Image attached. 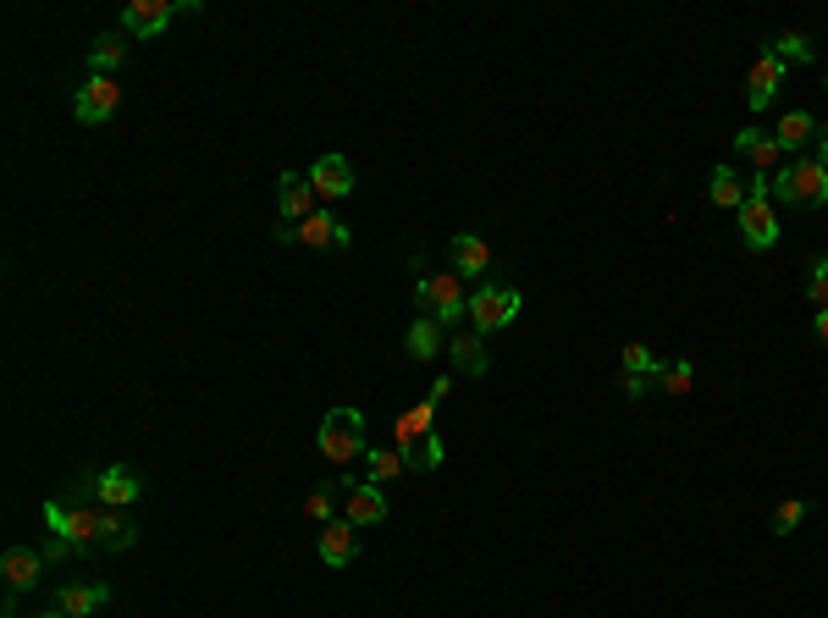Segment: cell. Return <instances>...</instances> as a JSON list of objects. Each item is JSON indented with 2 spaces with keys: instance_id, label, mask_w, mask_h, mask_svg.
Returning <instances> with one entry per match:
<instances>
[{
  "instance_id": "cell-39",
  "label": "cell",
  "mask_w": 828,
  "mask_h": 618,
  "mask_svg": "<svg viewBox=\"0 0 828 618\" xmlns=\"http://www.w3.org/2000/svg\"><path fill=\"white\" fill-rule=\"evenodd\" d=\"M0 618H17V608H11V597H6V614H0Z\"/></svg>"
},
{
  "instance_id": "cell-37",
  "label": "cell",
  "mask_w": 828,
  "mask_h": 618,
  "mask_svg": "<svg viewBox=\"0 0 828 618\" xmlns=\"http://www.w3.org/2000/svg\"><path fill=\"white\" fill-rule=\"evenodd\" d=\"M812 331H818V342H828V309H818V315H812Z\"/></svg>"
},
{
  "instance_id": "cell-27",
  "label": "cell",
  "mask_w": 828,
  "mask_h": 618,
  "mask_svg": "<svg viewBox=\"0 0 828 618\" xmlns=\"http://www.w3.org/2000/svg\"><path fill=\"white\" fill-rule=\"evenodd\" d=\"M403 453V469H415V475H431V469H442V437L431 431V437H420V442H409V448H398Z\"/></svg>"
},
{
  "instance_id": "cell-38",
  "label": "cell",
  "mask_w": 828,
  "mask_h": 618,
  "mask_svg": "<svg viewBox=\"0 0 828 618\" xmlns=\"http://www.w3.org/2000/svg\"><path fill=\"white\" fill-rule=\"evenodd\" d=\"M818 160L828 166V122H818Z\"/></svg>"
},
{
  "instance_id": "cell-11",
  "label": "cell",
  "mask_w": 828,
  "mask_h": 618,
  "mask_svg": "<svg viewBox=\"0 0 828 618\" xmlns=\"http://www.w3.org/2000/svg\"><path fill=\"white\" fill-rule=\"evenodd\" d=\"M448 260H453V277L481 282V277L492 271V243H487V238H476V232H459V238L448 243Z\"/></svg>"
},
{
  "instance_id": "cell-1",
  "label": "cell",
  "mask_w": 828,
  "mask_h": 618,
  "mask_svg": "<svg viewBox=\"0 0 828 618\" xmlns=\"http://www.w3.org/2000/svg\"><path fill=\"white\" fill-rule=\"evenodd\" d=\"M768 199L785 205V210H818L828 205V166L812 154V160H790L768 177Z\"/></svg>"
},
{
  "instance_id": "cell-16",
  "label": "cell",
  "mask_w": 828,
  "mask_h": 618,
  "mask_svg": "<svg viewBox=\"0 0 828 618\" xmlns=\"http://www.w3.org/2000/svg\"><path fill=\"white\" fill-rule=\"evenodd\" d=\"M277 210H282L288 221H310V216L321 210V199H316L310 177H299V171H282V182H277Z\"/></svg>"
},
{
  "instance_id": "cell-40",
  "label": "cell",
  "mask_w": 828,
  "mask_h": 618,
  "mask_svg": "<svg viewBox=\"0 0 828 618\" xmlns=\"http://www.w3.org/2000/svg\"><path fill=\"white\" fill-rule=\"evenodd\" d=\"M39 618H67V614H61V608H50V614H39Z\"/></svg>"
},
{
  "instance_id": "cell-2",
  "label": "cell",
  "mask_w": 828,
  "mask_h": 618,
  "mask_svg": "<svg viewBox=\"0 0 828 618\" xmlns=\"http://www.w3.org/2000/svg\"><path fill=\"white\" fill-rule=\"evenodd\" d=\"M415 305H420L426 320L459 331V320H470V288H465V277H453V271H431V277H420Z\"/></svg>"
},
{
  "instance_id": "cell-35",
  "label": "cell",
  "mask_w": 828,
  "mask_h": 618,
  "mask_svg": "<svg viewBox=\"0 0 828 618\" xmlns=\"http://www.w3.org/2000/svg\"><path fill=\"white\" fill-rule=\"evenodd\" d=\"M619 392H625L630 403H641V398L652 392V376H630V370H619Z\"/></svg>"
},
{
  "instance_id": "cell-10",
  "label": "cell",
  "mask_w": 828,
  "mask_h": 618,
  "mask_svg": "<svg viewBox=\"0 0 828 618\" xmlns=\"http://www.w3.org/2000/svg\"><path fill=\"white\" fill-rule=\"evenodd\" d=\"M342 519L348 525H381L387 519V491L381 486H370V480H348V491H342Z\"/></svg>"
},
{
  "instance_id": "cell-25",
  "label": "cell",
  "mask_w": 828,
  "mask_h": 618,
  "mask_svg": "<svg viewBox=\"0 0 828 618\" xmlns=\"http://www.w3.org/2000/svg\"><path fill=\"white\" fill-rule=\"evenodd\" d=\"M774 139H779V150H801V144H812L818 139V117L812 111H785L779 117V128H774Z\"/></svg>"
},
{
  "instance_id": "cell-32",
  "label": "cell",
  "mask_w": 828,
  "mask_h": 618,
  "mask_svg": "<svg viewBox=\"0 0 828 618\" xmlns=\"http://www.w3.org/2000/svg\"><path fill=\"white\" fill-rule=\"evenodd\" d=\"M807 514H812V508H807V497H785V502L774 508V519H768V530H774V536H796Z\"/></svg>"
},
{
  "instance_id": "cell-4",
  "label": "cell",
  "mask_w": 828,
  "mask_h": 618,
  "mask_svg": "<svg viewBox=\"0 0 828 618\" xmlns=\"http://www.w3.org/2000/svg\"><path fill=\"white\" fill-rule=\"evenodd\" d=\"M44 525L56 530V541H67V547H78V552H100V508L44 502Z\"/></svg>"
},
{
  "instance_id": "cell-21",
  "label": "cell",
  "mask_w": 828,
  "mask_h": 618,
  "mask_svg": "<svg viewBox=\"0 0 828 618\" xmlns=\"http://www.w3.org/2000/svg\"><path fill=\"white\" fill-rule=\"evenodd\" d=\"M403 348H409V359H420V365H431V359H442L448 353V326H437V320H415L409 331H403Z\"/></svg>"
},
{
  "instance_id": "cell-29",
  "label": "cell",
  "mask_w": 828,
  "mask_h": 618,
  "mask_svg": "<svg viewBox=\"0 0 828 618\" xmlns=\"http://www.w3.org/2000/svg\"><path fill=\"white\" fill-rule=\"evenodd\" d=\"M365 475H370V486L398 480V475H403V453H398V448H370V453H365Z\"/></svg>"
},
{
  "instance_id": "cell-26",
  "label": "cell",
  "mask_w": 828,
  "mask_h": 618,
  "mask_svg": "<svg viewBox=\"0 0 828 618\" xmlns=\"http://www.w3.org/2000/svg\"><path fill=\"white\" fill-rule=\"evenodd\" d=\"M122 56H128V33H122V28L100 33V39H94V50H89V61H94V78H111V72L122 67Z\"/></svg>"
},
{
  "instance_id": "cell-8",
  "label": "cell",
  "mask_w": 828,
  "mask_h": 618,
  "mask_svg": "<svg viewBox=\"0 0 828 618\" xmlns=\"http://www.w3.org/2000/svg\"><path fill=\"white\" fill-rule=\"evenodd\" d=\"M177 11H193V0H128L122 6V33L128 39H156Z\"/></svg>"
},
{
  "instance_id": "cell-31",
  "label": "cell",
  "mask_w": 828,
  "mask_h": 618,
  "mask_svg": "<svg viewBox=\"0 0 828 618\" xmlns=\"http://www.w3.org/2000/svg\"><path fill=\"white\" fill-rule=\"evenodd\" d=\"M652 381H658L668 398H685V392L696 387V365H685V359H674V365H658V376H652Z\"/></svg>"
},
{
  "instance_id": "cell-12",
  "label": "cell",
  "mask_w": 828,
  "mask_h": 618,
  "mask_svg": "<svg viewBox=\"0 0 828 618\" xmlns=\"http://www.w3.org/2000/svg\"><path fill=\"white\" fill-rule=\"evenodd\" d=\"M316 552H321V564H327V569H348V564L359 558V525H348V519H331V525H321V541H316Z\"/></svg>"
},
{
  "instance_id": "cell-30",
  "label": "cell",
  "mask_w": 828,
  "mask_h": 618,
  "mask_svg": "<svg viewBox=\"0 0 828 618\" xmlns=\"http://www.w3.org/2000/svg\"><path fill=\"white\" fill-rule=\"evenodd\" d=\"M348 491V480H331V486H316L310 497H305V514L316 519V525H331L337 519V497Z\"/></svg>"
},
{
  "instance_id": "cell-33",
  "label": "cell",
  "mask_w": 828,
  "mask_h": 618,
  "mask_svg": "<svg viewBox=\"0 0 828 618\" xmlns=\"http://www.w3.org/2000/svg\"><path fill=\"white\" fill-rule=\"evenodd\" d=\"M619 370H630V376H658V359H652V348H647V342H625Z\"/></svg>"
},
{
  "instance_id": "cell-19",
  "label": "cell",
  "mask_w": 828,
  "mask_h": 618,
  "mask_svg": "<svg viewBox=\"0 0 828 618\" xmlns=\"http://www.w3.org/2000/svg\"><path fill=\"white\" fill-rule=\"evenodd\" d=\"M735 150L751 160V171H757V177H774V171H779V160H785L779 139H774V133H762V128H740V133H735Z\"/></svg>"
},
{
  "instance_id": "cell-18",
  "label": "cell",
  "mask_w": 828,
  "mask_h": 618,
  "mask_svg": "<svg viewBox=\"0 0 828 618\" xmlns=\"http://www.w3.org/2000/svg\"><path fill=\"white\" fill-rule=\"evenodd\" d=\"M144 497V480H139V469H128V464H111V469H100V508H133Z\"/></svg>"
},
{
  "instance_id": "cell-6",
  "label": "cell",
  "mask_w": 828,
  "mask_h": 618,
  "mask_svg": "<svg viewBox=\"0 0 828 618\" xmlns=\"http://www.w3.org/2000/svg\"><path fill=\"white\" fill-rule=\"evenodd\" d=\"M282 243H299V249H316V255H321V249L348 255V249H353V232H348V227L331 216L327 205H321L310 221H299V227H282Z\"/></svg>"
},
{
  "instance_id": "cell-23",
  "label": "cell",
  "mask_w": 828,
  "mask_h": 618,
  "mask_svg": "<svg viewBox=\"0 0 828 618\" xmlns=\"http://www.w3.org/2000/svg\"><path fill=\"white\" fill-rule=\"evenodd\" d=\"M106 602H111V586H78V580L61 586V597H56V608L67 618H89V614H100Z\"/></svg>"
},
{
  "instance_id": "cell-13",
  "label": "cell",
  "mask_w": 828,
  "mask_h": 618,
  "mask_svg": "<svg viewBox=\"0 0 828 618\" xmlns=\"http://www.w3.org/2000/svg\"><path fill=\"white\" fill-rule=\"evenodd\" d=\"M305 177H310V188H316V199H321V205L342 199V193H353V166H348L342 154H321Z\"/></svg>"
},
{
  "instance_id": "cell-17",
  "label": "cell",
  "mask_w": 828,
  "mask_h": 618,
  "mask_svg": "<svg viewBox=\"0 0 828 618\" xmlns=\"http://www.w3.org/2000/svg\"><path fill=\"white\" fill-rule=\"evenodd\" d=\"M448 359H453V370L459 376H487V342H481V331L476 326H459V331H448Z\"/></svg>"
},
{
  "instance_id": "cell-34",
  "label": "cell",
  "mask_w": 828,
  "mask_h": 618,
  "mask_svg": "<svg viewBox=\"0 0 828 618\" xmlns=\"http://www.w3.org/2000/svg\"><path fill=\"white\" fill-rule=\"evenodd\" d=\"M807 299H812V309H828V255H818V260H812V277H807Z\"/></svg>"
},
{
  "instance_id": "cell-14",
  "label": "cell",
  "mask_w": 828,
  "mask_h": 618,
  "mask_svg": "<svg viewBox=\"0 0 828 618\" xmlns=\"http://www.w3.org/2000/svg\"><path fill=\"white\" fill-rule=\"evenodd\" d=\"M0 575H6V591H11V597H22V591H33V586H39V575H44V552H33V547H6Z\"/></svg>"
},
{
  "instance_id": "cell-7",
  "label": "cell",
  "mask_w": 828,
  "mask_h": 618,
  "mask_svg": "<svg viewBox=\"0 0 828 618\" xmlns=\"http://www.w3.org/2000/svg\"><path fill=\"white\" fill-rule=\"evenodd\" d=\"M735 227H740V243L762 255V249L779 243V205H774L768 193H751V199L740 205V221H735Z\"/></svg>"
},
{
  "instance_id": "cell-3",
  "label": "cell",
  "mask_w": 828,
  "mask_h": 618,
  "mask_svg": "<svg viewBox=\"0 0 828 618\" xmlns=\"http://www.w3.org/2000/svg\"><path fill=\"white\" fill-rule=\"evenodd\" d=\"M321 459L327 464H353L365 459L370 448H365V415L359 409H331L327 420H321Z\"/></svg>"
},
{
  "instance_id": "cell-20",
  "label": "cell",
  "mask_w": 828,
  "mask_h": 618,
  "mask_svg": "<svg viewBox=\"0 0 828 618\" xmlns=\"http://www.w3.org/2000/svg\"><path fill=\"white\" fill-rule=\"evenodd\" d=\"M437 409H442V398H437V392H426L415 409H403V415H398V426H392V448H409V442L431 437V420H437Z\"/></svg>"
},
{
  "instance_id": "cell-5",
  "label": "cell",
  "mask_w": 828,
  "mask_h": 618,
  "mask_svg": "<svg viewBox=\"0 0 828 618\" xmlns=\"http://www.w3.org/2000/svg\"><path fill=\"white\" fill-rule=\"evenodd\" d=\"M519 309H525L519 288H492V282H476V293H470V326H476L481 337H492V331H502V326H508Z\"/></svg>"
},
{
  "instance_id": "cell-24",
  "label": "cell",
  "mask_w": 828,
  "mask_h": 618,
  "mask_svg": "<svg viewBox=\"0 0 828 618\" xmlns=\"http://www.w3.org/2000/svg\"><path fill=\"white\" fill-rule=\"evenodd\" d=\"M139 541V525L122 508H100V552H128Z\"/></svg>"
},
{
  "instance_id": "cell-22",
  "label": "cell",
  "mask_w": 828,
  "mask_h": 618,
  "mask_svg": "<svg viewBox=\"0 0 828 618\" xmlns=\"http://www.w3.org/2000/svg\"><path fill=\"white\" fill-rule=\"evenodd\" d=\"M707 193H712V205H718V210H735V216H740V205L751 199V188H746V177H740L735 166H712Z\"/></svg>"
},
{
  "instance_id": "cell-28",
  "label": "cell",
  "mask_w": 828,
  "mask_h": 618,
  "mask_svg": "<svg viewBox=\"0 0 828 618\" xmlns=\"http://www.w3.org/2000/svg\"><path fill=\"white\" fill-rule=\"evenodd\" d=\"M768 56H774V61H796V67H807L818 50H812L807 33H774V39H768Z\"/></svg>"
},
{
  "instance_id": "cell-9",
  "label": "cell",
  "mask_w": 828,
  "mask_h": 618,
  "mask_svg": "<svg viewBox=\"0 0 828 618\" xmlns=\"http://www.w3.org/2000/svg\"><path fill=\"white\" fill-rule=\"evenodd\" d=\"M117 106H122V89H117V78H89V83L72 94V117H78L83 128H100V122H111V117H117Z\"/></svg>"
},
{
  "instance_id": "cell-36",
  "label": "cell",
  "mask_w": 828,
  "mask_h": 618,
  "mask_svg": "<svg viewBox=\"0 0 828 618\" xmlns=\"http://www.w3.org/2000/svg\"><path fill=\"white\" fill-rule=\"evenodd\" d=\"M72 552H78V547H67V541H50V547H44V564H67Z\"/></svg>"
},
{
  "instance_id": "cell-15",
  "label": "cell",
  "mask_w": 828,
  "mask_h": 618,
  "mask_svg": "<svg viewBox=\"0 0 828 618\" xmlns=\"http://www.w3.org/2000/svg\"><path fill=\"white\" fill-rule=\"evenodd\" d=\"M785 89V61H774V56H757L751 61V72H746V106L751 111H762V106H774V94Z\"/></svg>"
}]
</instances>
